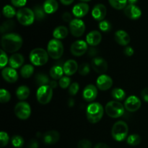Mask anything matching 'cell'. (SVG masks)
Masks as SVG:
<instances>
[{
    "label": "cell",
    "mask_w": 148,
    "mask_h": 148,
    "mask_svg": "<svg viewBox=\"0 0 148 148\" xmlns=\"http://www.w3.org/2000/svg\"><path fill=\"white\" fill-rule=\"evenodd\" d=\"M92 66L95 72L102 75L108 69L107 62L102 57H94L92 60Z\"/></svg>",
    "instance_id": "obj_13"
},
{
    "label": "cell",
    "mask_w": 148,
    "mask_h": 148,
    "mask_svg": "<svg viewBox=\"0 0 148 148\" xmlns=\"http://www.w3.org/2000/svg\"><path fill=\"white\" fill-rule=\"evenodd\" d=\"M96 85L101 90H108L113 85L112 78L106 75H100L97 79Z\"/></svg>",
    "instance_id": "obj_14"
},
{
    "label": "cell",
    "mask_w": 148,
    "mask_h": 148,
    "mask_svg": "<svg viewBox=\"0 0 148 148\" xmlns=\"http://www.w3.org/2000/svg\"><path fill=\"white\" fill-rule=\"evenodd\" d=\"M49 53L41 48L33 49L30 53V60L35 66H43L49 60Z\"/></svg>",
    "instance_id": "obj_4"
},
{
    "label": "cell",
    "mask_w": 148,
    "mask_h": 148,
    "mask_svg": "<svg viewBox=\"0 0 148 148\" xmlns=\"http://www.w3.org/2000/svg\"><path fill=\"white\" fill-rule=\"evenodd\" d=\"M12 144L16 148H20L24 145V139L20 135H14L12 137Z\"/></svg>",
    "instance_id": "obj_37"
},
{
    "label": "cell",
    "mask_w": 148,
    "mask_h": 148,
    "mask_svg": "<svg viewBox=\"0 0 148 148\" xmlns=\"http://www.w3.org/2000/svg\"><path fill=\"white\" fill-rule=\"evenodd\" d=\"M127 1L130 3V4H134L138 0H127Z\"/></svg>",
    "instance_id": "obj_55"
},
{
    "label": "cell",
    "mask_w": 148,
    "mask_h": 148,
    "mask_svg": "<svg viewBox=\"0 0 148 148\" xmlns=\"http://www.w3.org/2000/svg\"><path fill=\"white\" fill-rule=\"evenodd\" d=\"M14 27H15V23H14V20H9L4 22L1 24V27H0V30H1V33L2 34H4V33L7 34V33L12 30L14 28Z\"/></svg>",
    "instance_id": "obj_30"
},
{
    "label": "cell",
    "mask_w": 148,
    "mask_h": 148,
    "mask_svg": "<svg viewBox=\"0 0 148 148\" xmlns=\"http://www.w3.org/2000/svg\"><path fill=\"white\" fill-rule=\"evenodd\" d=\"M23 43L21 36L16 33H7L1 38V47L8 53H14L20 50Z\"/></svg>",
    "instance_id": "obj_1"
},
{
    "label": "cell",
    "mask_w": 148,
    "mask_h": 148,
    "mask_svg": "<svg viewBox=\"0 0 148 148\" xmlns=\"http://www.w3.org/2000/svg\"><path fill=\"white\" fill-rule=\"evenodd\" d=\"M98 95V90L93 85H88L84 88L82 92V97L88 102H92L96 98Z\"/></svg>",
    "instance_id": "obj_15"
},
{
    "label": "cell",
    "mask_w": 148,
    "mask_h": 148,
    "mask_svg": "<svg viewBox=\"0 0 148 148\" xmlns=\"http://www.w3.org/2000/svg\"><path fill=\"white\" fill-rule=\"evenodd\" d=\"M49 85L53 89V88H56V86H57V82H56V80H52L49 82Z\"/></svg>",
    "instance_id": "obj_54"
},
{
    "label": "cell",
    "mask_w": 148,
    "mask_h": 148,
    "mask_svg": "<svg viewBox=\"0 0 148 148\" xmlns=\"http://www.w3.org/2000/svg\"><path fill=\"white\" fill-rule=\"evenodd\" d=\"M3 14L4 17H7V18H12L15 14H17L15 10L13 7L11 5H6L4 6L3 8Z\"/></svg>",
    "instance_id": "obj_35"
},
{
    "label": "cell",
    "mask_w": 148,
    "mask_h": 148,
    "mask_svg": "<svg viewBox=\"0 0 148 148\" xmlns=\"http://www.w3.org/2000/svg\"><path fill=\"white\" fill-rule=\"evenodd\" d=\"M129 132L128 125L123 121H119L114 124L111 130V135L114 140L121 142L125 140Z\"/></svg>",
    "instance_id": "obj_3"
},
{
    "label": "cell",
    "mask_w": 148,
    "mask_h": 148,
    "mask_svg": "<svg viewBox=\"0 0 148 148\" xmlns=\"http://www.w3.org/2000/svg\"><path fill=\"white\" fill-rule=\"evenodd\" d=\"M27 148H38V143L36 140H31L29 141Z\"/></svg>",
    "instance_id": "obj_48"
},
{
    "label": "cell",
    "mask_w": 148,
    "mask_h": 148,
    "mask_svg": "<svg viewBox=\"0 0 148 148\" xmlns=\"http://www.w3.org/2000/svg\"><path fill=\"white\" fill-rule=\"evenodd\" d=\"M27 0H11V2L14 7H22L26 4Z\"/></svg>",
    "instance_id": "obj_46"
},
{
    "label": "cell",
    "mask_w": 148,
    "mask_h": 148,
    "mask_svg": "<svg viewBox=\"0 0 148 148\" xmlns=\"http://www.w3.org/2000/svg\"><path fill=\"white\" fill-rule=\"evenodd\" d=\"M53 96V88L49 85L39 87L36 92V98L39 103L46 105L51 100Z\"/></svg>",
    "instance_id": "obj_8"
},
{
    "label": "cell",
    "mask_w": 148,
    "mask_h": 148,
    "mask_svg": "<svg viewBox=\"0 0 148 148\" xmlns=\"http://www.w3.org/2000/svg\"><path fill=\"white\" fill-rule=\"evenodd\" d=\"M1 75L5 81L10 83H14L18 79V74L15 69L12 67H6L2 69Z\"/></svg>",
    "instance_id": "obj_17"
},
{
    "label": "cell",
    "mask_w": 148,
    "mask_h": 148,
    "mask_svg": "<svg viewBox=\"0 0 148 148\" xmlns=\"http://www.w3.org/2000/svg\"><path fill=\"white\" fill-rule=\"evenodd\" d=\"M33 12L35 14V18L37 20L40 21V20H43L46 17V12H45L44 9L43 7L40 5H36L33 7Z\"/></svg>",
    "instance_id": "obj_32"
},
{
    "label": "cell",
    "mask_w": 148,
    "mask_h": 148,
    "mask_svg": "<svg viewBox=\"0 0 148 148\" xmlns=\"http://www.w3.org/2000/svg\"><path fill=\"white\" fill-rule=\"evenodd\" d=\"M124 53L127 56H132L134 54V49L131 46H127L124 49Z\"/></svg>",
    "instance_id": "obj_49"
},
{
    "label": "cell",
    "mask_w": 148,
    "mask_h": 148,
    "mask_svg": "<svg viewBox=\"0 0 148 148\" xmlns=\"http://www.w3.org/2000/svg\"><path fill=\"white\" fill-rule=\"evenodd\" d=\"M30 95V89L26 85H21L16 90V95L19 100H25Z\"/></svg>",
    "instance_id": "obj_27"
},
{
    "label": "cell",
    "mask_w": 148,
    "mask_h": 148,
    "mask_svg": "<svg viewBox=\"0 0 148 148\" xmlns=\"http://www.w3.org/2000/svg\"><path fill=\"white\" fill-rule=\"evenodd\" d=\"M102 40V36L101 33L97 30H92L86 36V42L91 46H95L99 44Z\"/></svg>",
    "instance_id": "obj_21"
},
{
    "label": "cell",
    "mask_w": 148,
    "mask_h": 148,
    "mask_svg": "<svg viewBox=\"0 0 148 148\" xmlns=\"http://www.w3.org/2000/svg\"><path fill=\"white\" fill-rule=\"evenodd\" d=\"M124 14L132 20L139 19L142 15V11L135 4H129L124 8Z\"/></svg>",
    "instance_id": "obj_16"
},
{
    "label": "cell",
    "mask_w": 148,
    "mask_h": 148,
    "mask_svg": "<svg viewBox=\"0 0 148 148\" xmlns=\"http://www.w3.org/2000/svg\"><path fill=\"white\" fill-rule=\"evenodd\" d=\"M62 19H63L64 21L66 22V23H70L72 20V14L69 12H66L64 13L63 15H62Z\"/></svg>",
    "instance_id": "obj_47"
},
{
    "label": "cell",
    "mask_w": 148,
    "mask_h": 148,
    "mask_svg": "<svg viewBox=\"0 0 148 148\" xmlns=\"http://www.w3.org/2000/svg\"><path fill=\"white\" fill-rule=\"evenodd\" d=\"M60 138V134L57 131L51 130L44 133L43 136V140L45 144L46 145H54L57 143Z\"/></svg>",
    "instance_id": "obj_20"
},
{
    "label": "cell",
    "mask_w": 148,
    "mask_h": 148,
    "mask_svg": "<svg viewBox=\"0 0 148 148\" xmlns=\"http://www.w3.org/2000/svg\"><path fill=\"white\" fill-rule=\"evenodd\" d=\"M114 38L116 42L121 46H127L130 43V36L124 30H119L116 32Z\"/></svg>",
    "instance_id": "obj_23"
},
{
    "label": "cell",
    "mask_w": 148,
    "mask_h": 148,
    "mask_svg": "<svg viewBox=\"0 0 148 148\" xmlns=\"http://www.w3.org/2000/svg\"><path fill=\"white\" fill-rule=\"evenodd\" d=\"M47 52L53 59H59L64 53L63 44L58 39H51L48 43Z\"/></svg>",
    "instance_id": "obj_6"
},
{
    "label": "cell",
    "mask_w": 148,
    "mask_h": 148,
    "mask_svg": "<svg viewBox=\"0 0 148 148\" xmlns=\"http://www.w3.org/2000/svg\"><path fill=\"white\" fill-rule=\"evenodd\" d=\"M110 4L116 10H121L127 7V0H108Z\"/></svg>",
    "instance_id": "obj_34"
},
{
    "label": "cell",
    "mask_w": 148,
    "mask_h": 148,
    "mask_svg": "<svg viewBox=\"0 0 148 148\" xmlns=\"http://www.w3.org/2000/svg\"><path fill=\"white\" fill-rule=\"evenodd\" d=\"M73 102H74V101H73V100H72V99H71V100H69V103H70V104H69V106H72L73 105Z\"/></svg>",
    "instance_id": "obj_56"
},
{
    "label": "cell",
    "mask_w": 148,
    "mask_h": 148,
    "mask_svg": "<svg viewBox=\"0 0 148 148\" xmlns=\"http://www.w3.org/2000/svg\"><path fill=\"white\" fill-rule=\"evenodd\" d=\"M88 50V43L82 40H78L74 42L70 48L71 53L75 56H80L85 54Z\"/></svg>",
    "instance_id": "obj_11"
},
{
    "label": "cell",
    "mask_w": 148,
    "mask_h": 148,
    "mask_svg": "<svg viewBox=\"0 0 148 148\" xmlns=\"http://www.w3.org/2000/svg\"><path fill=\"white\" fill-rule=\"evenodd\" d=\"M35 79H36V83L39 87L47 85L50 82L49 77L45 74H38L35 77Z\"/></svg>",
    "instance_id": "obj_33"
},
{
    "label": "cell",
    "mask_w": 148,
    "mask_h": 148,
    "mask_svg": "<svg viewBox=\"0 0 148 148\" xmlns=\"http://www.w3.org/2000/svg\"><path fill=\"white\" fill-rule=\"evenodd\" d=\"M17 19L19 23L25 26H28L33 24L35 20V14L33 10L27 7L20 8L17 11Z\"/></svg>",
    "instance_id": "obj_7"
},
{
    "label": "cell",
    "mask_w": 148,
    "mask_h": 148,
    "mask_svg": "<svg viewBox=\"0 0 148 148\" xmlns=\"http://www.w3.org/2000/svg\"><path fill=\"white\" fill-rule=\"evenodd\" d=\"M61 2L64 5H69L74 1V0H60Z\"/></svg>",
    "instance_id": "obj_53"
},
{
    "label": "cell",
    "mask_w": 148,
    "mask_h": 148,
    "mask_svg": "<svg viewBox=\"0 0 148 148\" xmlns=\"http://www.w3.org/2000/svg\"><path fill=\"white\" fill-rule=\"evenodd\" d=\"M98 26H99L100 30L103 32H105V33L110 31L111 29V25L110 23V22L106 20H103L100 22Z\"/></svg>",
    "instance_id": "obj_40"
},
{
    "label": "cell",
    "mask_w": 148,
    "mask_h": 148,
    "mask_svg": "<svg viewBox=\"0 0 148 148\" xmlns=\"http://www.w3.org/2000/svg\"><path fill=\"white\" fill-rule=\"evenodd\" d=\"M8 62L9 59L5 51L4 50H1V56H0V66L1 68H4L7 64Z\"/></svg>",
    "instance_id": "obj_44"
},
{
    "label": "cell",
    "mask_w": 148,
    "mask_h": 148,
    "mask_svg": "<svg viewBox=\"0 0 148 148\" xmlns=\"http://www.w3.org/2000/svg\"><path fill=\"white\" fill-rule=\"evenodd\" d=\"M92 143L90 140L83 139L79 141L77 144L78 148H92Z\"/></svg>",
    "instance_id": "obj_45"
},
{
    "label": "cell",
    "mask_w": 148,
    "mask_h": 148,
    "mask_svg": "<svg viewBox=\"0 0 148 148\" xmlns=\"http://www.w3.org/2000/svg\"><path fill=\"white\" fill-rule=\"evenodd\" d=\"M81 1H91V0H81Z\"/></svg>",
    "instance_id": "obj_57"
},
{
    "label": "cell",
    "mask_w": 148,
    "mask_h": 148,
    "mask_svg": "<svg viewBox=\"0 0 148 148\" xmlns=\"http://www.w3.org/2000/svg\"><path fill=\"white\" fill-rule=\"evenodd\" d=\"M124 106L116 101H112L108 102L106 105L105 111L107 115L111 118H119L124 114Z\"/></svg>",
    "instance_id": "obj_5"
},
{
    "label": "cell",
    "mask_w": 148,
    "mask_h": 148,
    "mask_svg": "<svg viewBox=\"0 0 148 148\" xmlns=\"http://www.w3.org/2000/svg\"><path fill=\"white\" fill-rule=\"evenodd\" d=\"M10 140L8 134L5 132H1L0 133V145L1 147H4L7 145Z\"/></svg>",
    "instance_id": "obj_42"
},
{
    "label": "cell",
    "mask_w": 148,
    "mask_h": 148,
    "mask_svg": "<svg viewBox=\"0 0 148 148\" xmlns=\"http://www.w3.org/2000/svg\"><path fill=\"white\" fill-rule=\"evenodd\" d=\"M14 114L16 116L22 120H26L30 117L31 114L30 106L27 103L20 102L14 107Z\"/></svg>",
    "instance_id": "obj_9"
},
{
    "label": "cell",
    "mask_w": 148,
    "mask_h": 148,
    "mask_svg": "<svg viewBox=\"0 0 148 148\" xmlns=\"http://www.w3.org/2000/svg\"><path fill=\"white\" fill-rule=\"evenodd\" d=\"M97 54V50L94 48H91L89 50V55L92 56H95Z\"/></svg>",
    "instance_id": "obj_52"
},
{
    "label": "cell",
    "mask_w": 148,
    "mask_h": 148,
    "mask_svg": "<svg viewBox=\"0 0 148 148\" xmlns=\"http://www.w3.org/2000/svg\"><path fill=\"white\" fill-rule=\"evenodd\" d=\"M94 148H111L108 145L105 144V143H98L95 145Z\"/></svg>",
    "instance_id": "obj_51"
},
{
    "label": "cell",
    "mask_w": 148,
    "mask_h": 148,
    "mask_svg": "<svg viewBox=\"0 0 148 148\" xmlns=\"http://www.w3.org/2000/svg\"><path fill=\"white\" fill-rule=\"evenodd\" d=\"M127 144L130 145L131 146H137L141 142V138H140V136L138 134H131V135L127 137Z\"/></svg>",
    "instance_id": "obj_36"
},
{
    "label": "cell",
    "mask_w": 148,
    "mask_h": 148,
    "mask_svg": "<svg viewBox=\"0 0 148 148\" xmlns=\"http://www.w3.org/2000/svg\"><path fill=\"white\" fill-rule=\"evenodd\" d=\"M68 33H69L68 29L65 26L61 25L54 29L53 32V36L55 39L60 40V39L65 38L67 36Z\"/></svg>",
    "instance_id": "obj_26"
},
{
    "label": "cell",
    "mask_w": 148,
    "mask_h": 148,
    "mask_svg": "<svg viewBox=\"0 0 148 148\" xmlns=\"http://www.w3.org/2000/svg\"><path fill=\"white\" fill-rule=\"evenodd\" d=\"M71 79L68 76L62 77L59 81V85L62 89H66L68 87L70 86Z\"/></svg>",
    "instance_id": "obj_41"
},
{
    "label": "cell",
    "mask_w": 148,
    "mask_h": 148,
    "mask_svg": "<svg viewBox=\"0 0 148 148\" xmlns=\"http://www.w3.org/2000/svg\"><path fill=\"white\" fill-rule=\"evenodd\" d=\"M104 110L99 103H92L88 105L86 111L87 119L89 122L96 124L99 122L103 115Z\"/></svg>",
    "instance_id": "obj_2"
},
{
    "label": "cell",
    "mask_w": 148,
    "mask_h": 148,
    "mask_svg": "<svg viewBox=\"0 0 148 148\" xmlns=\"http://www.w3.org/2000/svg\"><path fill=\"white\" fill-rule=\"evenodd\" d=\"M141 107V101L135 95L128 97L124 102V108L130 112H134Z\"/></svg>",
    "instance_id": "obj_12"
},
{
    "label": "cell",
    "mask_w": 148,
    "mask_h": 148,
    "mask_svg": "<svg viewBox=\"0 0 148 148\" xmlns=\"http://www.w3.org/2000/svg\"><path fill=\"white\" fill-rule=\"evenodd\" d=\"M10 98H11V95H10V93L7 90H0V102H1V103L9 102Z\"/></svg>",
    "instance_id": "obj_38"
},
{
    "label": "cell",
    "mask_w": 148,
    "mask_h": 148,
    "mask_svg": "<svg viewBox=\"0 0 148 148\" xmlns=\"http://www.w3.org/2000/svg\"><path fill=\"white\" fill-rule=\"evenodd\" d=\"M141 96L146 103H148V88H145L142 90Z\"/></svg>",
    "instance_id": "obj_50"
},
{
    "label": "cell",
    "mask_w": 148,
    "mask_h": 148,
    "mask_svg": "<svg viewBox=\"0 0 148 148\" xmlns=\"http://www.w3.org/2000/svg\"><path fill=\"white\" fill-rule=\"evenodd\" d=\"M24 63V57L20 53H14L9 59L10 66L13 69H17L20 67Z\"/></svg>",
    "instance_id": "obj_24"
},
{
    "label": "cell",
    "mask_w": 148,
    "mask_h": 148,
    "mask_svg": "<svg viewBox=\"0 0 148 148\" xmlns=\"http://www.w3.org/2000/svg\"><path fill=\"white\" fill-rule=\"evenodd\" d=\"M64 73L66 76H72L78 70V64L76 61L73 59H69L67 60L63 65Z\"/></svg>",
    "instance_id": "obj_22"
},
{
    "label": "cell",
    "mask_w": 148,
    "mask_h": 148,
    "mask_svg": "<svg viewBox=\"0 0 148 148\" xmlns=\"http://www.w3.org/2000/svg\"><path fill=\"white\" fill-rule=\"evenodd\" d=\"M111 96L116 101H123L126 98V92L121 88H114L111 91Z\"/></svg>",
    "instance_id": "obj_31"
},
{
    "label": "cell",
    "mask_w": 148,
    "mask_h": 148,
    "mask_svg": "<svg viewBox=\"0 0 148 148\" xmlns=\"http://www.w3.org/2000/svg\"><path fill=\"white\" fill-rule=\"evenodd\" d=\"M106 7L102 4H98L93 7L92 10V16L97 21H102L106 15Z\"/></svg>",
    "instance_id": "obj_18"
},
{
    "label": "cell",
    "mask_w": 148,
    "mask_h": 148,
    "mask_svg": "<svg viewBox=\"0 0 148 148\" xmlns=\"http://www.w3.org/2000/svg\"><path fill=\"white\" fill-rule=\"evenodd\" d=\"M79 90V85L77 82H73L70 85L69 88V93L71 95H75Z\"/></svg>",
    "instance_id": "obj_43"
},
{
    "label": "cell",
    "mask_w": 148,
    "mask_h": 148,
    "mask_svg": "<svg viewBox=\"0 0 148 148\" xmlns=\"http://www.w3.org/2000/svg\"><path fill=\"white\" fill-rule=\"evenodd\" d=\"M90 65L88 63L82 64L79 65V68H78L79 74L82 76L88 75L90 73Z\"/></svg>",
    "instance_id": "obj_39"
},
{
    "label": "cell",
    "mask_w": 148,
    "mask_h": 148,
    "mask_svg": "<svg viewBox=\"0 0 148 148\" xmlns=\"http://www.w3.org/2000/svg\"><path fill=\"white\" fill-rule=\"evenodd\" d=\"M89 11V5L87 3L81 2L75 4L72 9V13L75 17H82L86 15Z\"/></svg>",
    "instance_id": "obj_19"
},
{
    "label": "cell",
    "mask_w": 148,
    "mask_h": 148,
    "mask_svg": "<svg viewBox=\"0 0 148 148\" xmlns=\"http://www.w3.org/2000/svg\"><path fill=\"white\" fill-rule=\"evenodd\" d=\"M69 30H70L71 34L73 36L80 37L85 33V25L80 19H73L69 23Z\"/></svg>",
    "instance_id": "obj_10"
},
{
    "label": "cell",
    "mask_w": 148,
    "mask_h": 148,
    "mask_svg": "<svg viewBox=\"0 0 148 148\" xmlns=\"http://www.w3.org/2000/svg\"><path fill=\"white\" fill-rule=\"evenodd\" d=\"M43 9L46 14H53L59 8V4L56 0H46L43 3Z\"/></svg>",
    "instance_id": "obj_25"
},
{
    "label": "cell",
    "mask_w": 148,
    "mask_h": 148,
    "mask_svg": "<svg viewBox=\"0 0 148 148\" xmlns=\"http://www.w3.org/2000/svg\"><path fill=\"white\" fill-rule=\"evenodd\" d=\"M49 73H50V76L55 80L56 79H60L63 77V67H62L59 65H54V66L51 68Z\"/></svg>",
    "instance_id": "obj_28"
},
{
    "label": "cell",
    "mask_w": 148,
    "mask_h": 148,
    "mask_svg": "<svg viewBox=\"0 0 148 148\" xmlns=\"http://www.w3.org/2000/svg\"><path fill=\"white\" fill-rule=\"evenodd\" d=\"M34 72V67L31 64H25L20 69V75L23 78L30 77Z\"/></svg>",
    "instance_id": "obj_29"
}]
</instances>
